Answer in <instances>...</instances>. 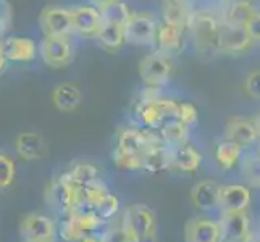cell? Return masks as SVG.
Masks as SVG:
<instances>
[{
  "mask_svg": "<svg viewBox=\"0 0 260 242\" xmlns=\"http://www.w3.org/2000/svg\"><path fill=\"white\" fill-rule=\"evenodd\" d=\"M49 146L39 132L23 131L13 139V154L21 161H39L47 155Z\"/></svg>",
  "mask_w": 260,
  "mask_h": 242,
  "instance_id": "30bf717a",
  "label": "cell"
},
{
  "mask_svg": "<svg viewBox=\"0 0 260 242\" xmlns=\"http://www.w3.org/2000/svg\"><path fill=\"white\" fill-rule=\"evenodd\" d=\"M112 192L109 183L105 179L101 178H95L92 181H89L83 186V202H84V207L87 209H92L95 210L99 205H101L109 194Z\"/></svg>",
  "mask_w": 260,
  "mask_h": 242,
  "instance_id": "d4e9b609",
  "label": "cell"
},
{
  "mask_svg": "<svg viewBox=\"0 0 260 242\" xmlns=\"http://www.w3.org/2000/svg\"><path fill=\"white\" fill-rule=\"evenodd\" d=\"M221 242H252L254 231L247 212H220Z\"/></svg>",
  "mask_w": 260,
  "mask_h": 242,
  "instance_id": "ba28073f",
  "label": "cell"
},
{
  "mask_svg": "<svg viewBox=\"0 0 260 242\" xmlns=\"http://www.w3.org/2000/svg\"><path fill=\"white\" fill-rule=\"evenodd\" d=\"M46 200L60 217L84 207L83 186L78 184L68 171H61L46 187Z\"/></svg>",
  "mask_w": 260,
  "mask_h": 242,
  "instance_id": "6da1fadb",
  "label": "cell"
},
{
  "mask_svg": "<svg viewBox=\"0 0 260 242\" xmlns=\"http://www.w3.org/2000/svg\"><path fill=\"white\" fill-rule=\"evenodd\" d=\"M252 242H260V239H255V240H252Z\"/></svg>",
  "mask_w": 260,
  "mask_h": 242,
  "instance_id": "f6af8a7d",
  "label": "cell"
},
{
  "mask_svg": "<svg viewBox=\"0 0 260 242\" xmlns=\"http://www.w3.org/2000/svg\"><path fill=\"white\" fill-rule=\"evenodd\" d=\"M20 237L21 240L32 242H55L57 234V220L41 212L26 213L20 221Z\"/></svg>",
  "mask_w": 260,
  "mask_h": 242,
  "instance_id": "52a82bcc",
  "label": "cell"
},
{
  "mask_svg": "<svg viewBox=\"0 0 260 242\" xmlns=\"http://www.w3.org/2000/svg\"><path fill=\"white\" fill-rule=\"evenodd\" d=\"M186 29L189 31L197 52L201 53L218 52L217 39L220 31V20L213 13L207 10L191 12Z\"/></svg>",
  "mask_w": 260,
  "mask_h": 242,
  "instance_id": "3957f363",
  "label": "cell"
},
{
  "mask_svg": "<svg viewBox=\"0 0 260 242\" xmlns=\"http://www.w3.org/2000/svg\"><path fill=\"white\" fill-rule=\"evenodd\" d=\"M176 120L186 124L187 128H192L194 124H197V121H199V110H197V107L191 102H179Z\"/></svg>",
  "mask_w": 260,
  "mask_h": 242,
  "instance_id": "e575fe53",
  "label": "cell"
},
{
  "mask_svg": "<svg viewBox=\"0 0 260 242\" xmlns=\"http://www.w3.org/2000/svg\"><path fill=\"white\" fill-rule=\"evenodd\" d=\"M241 168H243V175L246 181L260 189V155L257 154H249L241 158Z\"/></svg>",
  "mask_w": 260,
  "mask_h": 242,
  "instance_id": "1f68e13d",
  "label": "cell"
},
{
  "mask_svg": "<svg viewBox=\"0 0 260 242\" xmlns=\"http://www.w3.org/2000/svg\"><path fill=\"white\" fill-rule=\"evenodd\" d=\"M101 237H102V242H133L131 236L126 232V229L120 225V221L116 223V225L105 226L101 231Z\"/></svg>",
  "mask_w": 260,
  "mask_h": 242,
  "instance_id": "836d02e7",
  "label": "cell"
},
{
  "mask_svg": "<svg viewBox=\"0 0 260 242\" xmlns=\"http://www.w3.org/2000/svg\"><path fill=\"white\" fill-rule=\"evenodd\" d=\"M112 161L116 168L124 171H144V157L115 149L112 150Z\"/></svg>",
  "mask_w": 260,
  "mask_h": 242,
  "instance_id": "f546056e",
  "label": "cell"
},
{
  "mask_svg": "<svg viewBox=\"0 0 260 242\" xmlns=\"http://www.w3.org/2000/svg\"><path fill=\"white\" fill-rule=\"evenodd\" d=\"M113 2H116V0H89V5L95 7L97 10H104L105 7H109Z\"/></svg>",
  "mask_w": 260,
  "mask_h": 242,
  "instance_id": "f35d334b",
  "label": "cell"
},
{
  "mask_svg": "<svg viewBox=\"0 0 260 242\" xmlns=\"http://www.w3.org/2000/svg\"><path fill=\"white\" fill-rule=\"evenodd\" d=\"M243 147L235 144V142H230L223 139L218 142L217 147H215V160L221 169H233L241 163V158H243Z\"/></svg>",
  "mask_w": 260,
  "mask_h": 242,
  "instance_id": "cb8c5ba5",
  "label": "cell"
},
{
  "mask_svg": "<svg viewBox=\"0 0 260 242\" xmlns=\"http://www.w3.org/2000/svg\"><path fill=\"white\" fill-rule=\"evenodd\" d=\"M38 55L49 68L60 70L73 63L75 47L70 36H44L38 46Z\"/></svg>",
  "mask_w": 260,
  "mask_h": 242,
  "instance_id": "5b68a950",
  "label": "cell"
},
{
  "mask_svg": "<svg viewBox=\"0 0 260 242\" xmlns=\"http://www.w3.org/2000/svg\"><path fill=\"white\" fill-rule=\"evenodd\" d=\"M101 13H102V21L124 26V23L128 21V18L131 16L133 12L129 10V7L126 4L116 0V2L110 4L109 7H105L104 10H101Z\"/></svg>",
  "mask_w": 260,
  "mask_h": 242,
  "instance_id": "4dcf8cb0",
  "label": "cell"
},
{
  "mask_svg": "<svg viewBox=\"0 0 260 242\" xmlns=\"http://www.w3.org/2000/svg\"><path fill=\"white\" fill-rule=\"evenodd\" d=\"M254 46L246 26H235L220 21V31L217 39V50L226 55H241Z\"/></svg>",
  "mask_w": 260,
  "mask_h": 242,
  "instance_id": "9c48e42d",
  "label": "cell"
},
{
  "mask_svg": "<svg viewBox=\"0 0 260 242\" xmlns=\"http://www.w3.org/2000/svg\"><path fill=\"white\" fill-rule=\"evenodd\" d=\"M223 139L235 142V144L241 146L243 149L254 146L260 141L254 120L244 118V116H231L225 124Z\"/></svg>",
  "mask_w": 260,
  "mask_h": 242,
  "instance_id": "4fadbf2b",
  "label": "cell"
},
{
  "mask_svg": "<svg viewBox=\"0 0 260 242\" xmlns=\"http://www.w3.org/2000/svg\"><path fill=\"white\" fill-rule=\"evenodd\" d=\"M257 154L260 155V141H258V150H257Z\"/></svg>",
  "mask_w": 260,
  "mask_h": 242,
  "instance_id": "7bdbcfd3",
  "label": "cell"
},
{
  "mask_svg": "<svg viewBox=\"0 0 260 242\" xmlns=\"http://www.w3.org/2000/svg\"><path fill=\"white\" fill-rule=\"evenodd\" d=\"M52 103L61 113H71L79 109L83 102L81 89L73 83H60L52 89Z\"/></svg>",
  "mask_w": 260,
  "mask_h": 242,
  "instance_id": "d6986e66",
  "label": "cell"
},
{
  "mask_svg": "<svg viewBox=\"0 0 260 242\" xmlns=\"http://www.w3.org/2000/svg\"><path fill=\"white\" fill-rule=\"evenodd\" d=\"M73 20V32L83 38H95L102 26V13L92 5H81L70 8Z\"/></svg>",
  "mask_w": 260,
  "mask_h": 242,
  "instance_id": "2e32d148",
  "label": "cell"
},
{
  "mask_svg": "<svg viewBox=\"0 0 260 242\" xmlns=\"http://www.w3.org/2000/svg\"><path fill=\"white\" fill-rule=\"evenodd\" d=\"M252 120H254V124H255L257 132H258V139H260V115H258V116H255V118H252Z\"/></svg>",
  "mask_w": 260,
  "mask_h": 242,
  "instance_id": "b9f144b4",
  "label": "cell"
},
{
  "mask_svg": "<svg viewBox=\"0 0 260 242\" xmlns=\"http://www.w3.org/2000/svg\"><path fill=\"white\" fill-rule=\"evenodd\" d=\"M7 58H5V53H4V44H2V41H0V75L4 73V70H5V66H7Z\"/></svg>",
  "mask_w": 260,
  "mask_h": 242,
  "instance_id": "60d3db41",
  "label": "cell"
},
{
  "mask_svg": "<svg viewBox=\"0 0 260 242\" xmlns=\"http://www.w3.org/2000/svg\"><path fill=\"white\" fill-rule=\"evenodd\" d=\"M244 91L252 100H260V68L249 71L244 79Z\"/></svg>",
  "mask_w": 260,
  "mask_h": 242,
  "instance_id": "d590c367",
  "label": "cell"
},
{
  "mask_svg": "<svg viewBox=\"0 0 260 242\" xmlns=\"http://www.w3.org/2000/svg\"><path fill=\"white\" fill-rule=\"evenodd\" d=\"M204 157L196 146L184 144L181 147L172 149L170 154V171H176L181 175H192L201 168Z\"/></svg>",
  "mask_w": 260,
  "mask_h": 242,
  "instance_id": "e0dca14e",
  "label": "cell"
},
{
  "mask_svg": "<svg viewBox=\"0 0 260 242\" xmlns=\"http://www.w3.org/2000/svg\"><path fill=\"white\" fill-rule=\"evenodd\" d=\"M158 23L154 16L146 12L131 13L123 26L124 42L139 47H154Z\"/></svg>",
  "mask_w": 260,
  "mask_h": 242,
  "instance_id": "8992f818",
  "label": "cell"
},
{
  "mask_svg": "<svg viewBox=\"0 0 260 242\" xmlns=\"http://www.w3.org/2000/svg\"><path fill=\"white\" fill-rule=\"evenodd\" d=\"M120 210H121V200H120V197L113 192H110L109 197H107V199L95 209L99 217H101L104 221L116 218L120 215Z\"/></svg>",
  "mask_w": 260,
  "mask_h": 242,
  "instance_id": "d6a6232c",
  "label": "cell"
},
{
  "mask_svg": "<svg viewBox=\"0 0 260 242\" xmlns=\"http://www.w3.org/2000/svg\"><path fill=\"white\" fill-rule=\"evenodd\" d=\"M162 15L164 23L186 31L187 21H189L191 16V8L186 0H164Z\"/></svg>",
  "mask_w": 260,
  "mask_h": 242,
  "instance_id": "7402d4cb",
  "label": "cell"
},
{
  "mask_svg": "<svg viewBox=\"0 0 260 242\" xmlns=\"http://www.w3.org/2000/svg\"><path fill=\"white\" fill-rule=\"evenodd\" d=\"M246 29L254 44H260V8H255L254 15L246 23Z\"/></svg>",
  "mask_w": 260,
  "mask_h": 242,
  "instance_id": "74e56055",
  "label": "cell"
},
{
  "mask_svg": "<svg viewBox=\"0 0 260 242\" xmlns=\"http://www.w3.org/2000/svg\"><path fill=\"white\" fill-rule=\"evenodd\" d=\"M255 8L257 7L252 4V0H235L223 12V18L220 21L235 26H246L249 18L254 15Z\"/></svg>",
  "mask_w": 260,
  "mask_h": 242,
  "instance_id": "603a6c76",
  "label": "cell"
},
{
  "mask_svg": "<svg viewBox=\"0 0 260 242\" xmlns=\"http://www.w3.org/2000/svg\"><path fill=\"white\" fill-rule=\"evenodd\" d=\"M158 136L162 139L164 146L170 149L181 147L184 144H189V134L191 128H187L179 120H168L158 129Z\"/></svg>",
  "mask_w": 260,
  "mask_h": 242,
  "instance_id": "ffe728a7",
  "label": "cell"
},
{
  "mask_svg": "<svg viewBox=\"0 0 260 242\" xmlns=\"http://www.w3.org/2000/svg\"><path fill=\"white\" fill-rule=\"evenodd\" d=\"M18 163L13 154L5 149H0V191L12 187L16 181Z\"/></svg>",
  "mask_w": 260,
  "mask_h": 242,
  "instance_id": "4316f807",
  "label": "cell"
},
{
  "mask_svg": "<svg viewBox=\"0 0 260 242\" xmlns=\"http://www.w3.org/2000/svg\"><path fill=\"white\" fill-rule=\"evenodd\" d=\"M220 186L213 179H202L197 181L191 187V202L196 210L202 215H209L218 210V199H220Z\"/></svg>",
  "mask_w": 260,
  "mask_h": 242,
  "instance_id": "5bb4252c",
  "label": "cell"
},
{
  "mask_svg": "<svg viewBox=\"0 0 260 242\" xmlns=\"http://www.w3.org/2000/svg\"><path fill=\"white\" fill-rule=\"evenodd\" d=\"M68 175L75 179L78 184L84 186L86 183L92 181L95 178H101V168H99L92 161H75L67 169Z\"/></svg>",
  "mask_w": 260,
  "mask_h": 242,
  "instance_id": "f1b7e54d",
  "label": "cell"
},
{
  "mask_svg": "<svg viewBox=\"0 0 260 242\" xmlns=\"http://www.w3.org/2000/svg\"><path fill=\"white\" fill-rule=\"evenodd\" d=\"M4 44V53L7 61L13 63H28L38 57V44L29 38H12L2 39Z\"/></svg>",
  "mask_w": 260,
  "mask_h": 242,
  "instance_id": "ac0fdd59",
  "label": "cell"
},
{
  "mask_svg": "<svg viewBox=\"0 0 260 242\" xmlns=\"http://www.w3.org/2000/svg\"><path fill=\"white\" fill-rule=\"evenodd\" d=\"M184 242H221L218 220L199 215L184 225Z\"/></svg>",
  "mask_w": 260,
  "mask_h": 242,
  "instance_id": "7c38bea8",
  "label": "cell"
},
{
  "mask_svg": "<svg viewBox=\"0 0 260 242\" xmlns=\"http://www.w3.org/2000/svg\"><path fill=\"white\" fill-rule=\"evenodd\" d=\"M173 71V57L160 50H152L139 63V78L146 87L164 89L172 81Z\"/></svg>",
  "mask_w": 260,
  "mask_h": 242,
  "instance_id": "277c9868",
  "label": "cell"
},
{
  "mask_svg": "<svg viewBox=\"0 0 260 242\" xmlns=\"http://www.w3.org/2000/svg\"><path fill=\"white\" fill-rule=\"evenodd\" d=\"M21 242H32V240H21Z\"/></svg>",
  "mask_w": 260,
  "mask_h": 242,
  "instance_id": "bcb514c9",
  "label": "cell"
},
{
  "mask_svg": "<svg viewBox=\"0 0 260 242\" xmlns=\"http://www.w3.org/2000/svg\"><path fill=\"white\" fill-rule=\"evenodd\" d=\"M39 26L44 36H70L73 32L70 8L46 7L39 15Z\"/></svg>",
  "mask_w": 260,
  "mask_h": 242,
  "instance_id": "8fae6325",
  "label": "cell"
},
{
  "mask_svg": "<svg viewBox=\"0 0 260 242\" xmlns=\"http://www.w3.org/2000/svg\"><path fill=\"white\" fill-rule=\"evenodd\" d=\"M258 228H260V225H258ZM258 239H260V229H258Z\"/></svg>",
  "mask_w": 260,
  "mask_h": 242,
  "instance_id": "ee69618b",
  "label": "cell"
},
{
  "mask_svg": "<svg viewBox=\"0 0 260 242\" xmlns=\"http://www.w3.org/2000/svg\"><path fill=\"white\" fill-rule=\"evenodd\" d=\"M183 36H184L183 29H178L175 26H170L167 23H158L157 38H155L157 50L173 57L176 52L181 50Z\"/></svg>",
  "mask_w": 260,
  "mask_h": 242,
  "instance_id": "44dd1931",
  "label": "cell"
},
{
  "mask_svg": "<svg viewBox=\"0 0 260 242\" xmlns=\"http://www.w3.org/2000/svg\"><path fill=\"white\" fill-rule=\"evenodd\" d=\"M95 39L102 44V47L116 50L123 46L124 42V34H123V26L120 24H113V23H107L102 21L101 29H99Z\"/></svg>",
  "mask_w": 260,
  "mask_h": 242,
  "instance_id": "484cf974",
  "label": "cell"
},
{
  "mask_svg": "<svg viewBox=\"0 0 260 242\" xmlns=\"http://www.w3.org/2000/svg\"><path fill=\"white\" fill-rule=\"evenodd\" d=\"M252 202V192L246 184H221L220 186V212H247Z\"/></svg>",
  "mask_w": 260,
  "mask_h": 242,
  "instance_id": "9a60e30c",
  "label": "cell"
},
{
  "mask_svg": "<svg viewBox=\"0 0 260 242\" xmlns=\"http://www.w3.org/2000/svg\"><path fill=\"white\" fill-rule=\"evenodd\" d=\"M12 23V7L7 0H0V41L2 36L7 32V29L10 28Z\"/></svg>",
  "mask_w": 260,
  "mask_h": 242,
  "instance_id": "8d00e7d4",
  "label": "cell"
},
{
  "mask_svg": "<svg viewBox=\"0 0 260 242\" xmlns=\"http://www.w3.org/2000/svg\"><path fill=\"white\" fill-rule=\"evenodd\" d=\"M170 154H172V149L167 146L150 150L147 155H144V171L158 173L170 169Z\"/></svg>",
  "mask_w": 260,
  "mask_h": 242,
  "instance_id": "83f0119b",
  "label": "cell"
},
{
  "mask_svg": "<svg viewBox=\"0 0 260 242\" xmlns=\"http://www.w3.org/2000/svg\"><path fill=\"white\" fill-rule=\"evenodd\" d=\"M76 242H102V237H101V232H94V234H86L83 236L79 240Z\"/></svg>",
  "mask_w": 260,
  "mask_h": 242,
  "instance_id": "ab89813d",
  "label": "cell"
},
{
  "mask_svg": "<svg viewBox=\"0 0 260 242\" xmlns=\"http://www.w3.org/2000/svg\"><path fill=\"white\" fill-rule=\"evenodd\" d=\"M120 225L126 229L133 242H157V213L146 203H131L120 215Z\"/></svg>",
  "mask_w": 260,
  "mask_h": 242,
  "instance_id": "7a4b0ae2",
  "label": "cell"
}]
</instances>
